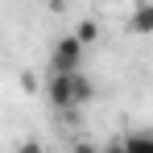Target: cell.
<instances>
[{
	"label": "cell",
	"mask_w": 153,
	"mask_h": 153,
	"mask_svg": "<svg viewBox=\"0 0 153 153\" xmlns=\"http://www.w3.org/2000/svg\"><path fill=\"white\" fill-rule=\"evenodd\" d=\"M83 42L79 33H62L50 46V75H66V71H83Z\"/></svg>",
	"instance_id": "2"
},
{
	"label": "cell",
	"mask_w": 153,
	"mask_h": 153,
	"mask_svg": "<svg viewBox=\"0 0 153 153\" xmlns=\"http://www.w3.org/2000/svg\"><path fill=\"white\" fill-rule=\"evenodd\" d=\"M124 153H153V132H128Z\"/></svg>",
	"instance_id": "4"
},
{
	"label": "cell",
	"mask_w": 153,
	"mask_h": 153,
	"mask_svg": "<svg viewBox=\"0 0 153 153\" xmlns=\"http://www.w3.org/2000/svg\"><path fill=\"white\" fill-rule=\"evenodd\" d=\"M75 33H79V42H83V46H95V42H100V25H95L91 17H83Z\"/></svg>",
	"instance_id": "5"
},
{
	"label": "cell",
	"mask_w": 153,
	"mask_h": 153,
	"mask_svg": "<svg viewBox=\"0 0 153 153\" xmlns=\"http://www.w3.org/2000/svg\"><path fill=\"white\" fill-rule=\"evenodd\" d=\"M50 4H54V0H50Z\"/></svg>",
	"instance_id": "8"
},
{
	"label": "cell",
	"mask_w": 153,
	"mask_h": 153,
	"mask_svg": "<svg viewBox=\"0 0 153 153\" xmlns=\"http://www.w3.org/2000/svg\"><path fill=\"white\" fill-rule=\"evenodd\" d=\"M91 95H95V87H91V79L83 75V71L50 75V83H46V100H50L58 112H75V108H83Z\"/></svg>",
	"instance_id": "1"
},
{
	"label": "cell",
	"mask_w": 153,
	"mask_h": 153,
	"mask_svg": "<svg viewBox=\"0 0 153 153\" xmlns=\"http://www.w3.org/2000/svg\"><path fill=\"white\" fill-rule=\"evenodd\" d=\"M17 153H46V149H42L37 141H25V145H21V149H17Z\"/></svg>",
	"instance_id": "7"
},
{
	"label": "cell",
	"mask_w": 153,
	"mask_h": 153,
	"mask_svg": "<svg viewBox=\"0 0 153 153\" xmlns=\"http://www.w3.org/2000/svg\"><path fill=\"white\" fill-rule=\"evenodd\" d=\"M71 153H100V149H95L91 141H79V145H75V149H71Z\"/></svg>",
	"instance_id": "6"
},
{
	"label": "cell",
	"mask_w": 153,
	"mask_h": 153,
	"mask_svg": "<svg viewBox=\"0 0 153 153\" xmlns=\"http://www.w3.org/2000/svg\"><path fill=\"white\" fill-rule=\"evenodd\" d=\"M128 33H137V37H149L153 33V0H141L128 13Z\"/></svg>",
	"instance_id": "3"
}]
</instances>
